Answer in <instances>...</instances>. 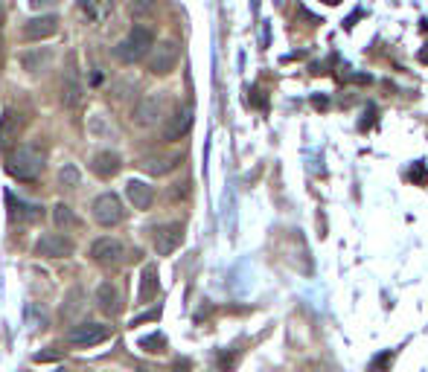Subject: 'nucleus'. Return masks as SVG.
<instances>
[{
    "label": "nucleus",
    "instance_id": "1",
    "mask_svg": "<svg viewBox=\"0 0 428 372\" xmlns=\"http://www.w3.org/2000/svg\"><path fill=\"white\" fill-rule=\"evenodd\" d=\"M149 49H155V32L149 27H131V32L114 47V58L122 65H137Z\"/></svg>",
    "mask_w": 428,
    "mask_h": 372
},
{
    "label": "nucleus",
    "instance_id": "2",
    "mask_svg": "<svg viewBox=\"0 0 428 372\" xmlns=\"http://www.w3.org/2000/svg\"><path fill=\"white\" fill-rule=\"evenodd\" d=\"M6 172L18 181H35L44 172V154L32 146H21L15 154H9Z\"/></svg>",
    "mask_w": 428,
    "mask_h": 372
},
{
    "label": "nucleus",
    "instance_id": "3",
    "mask_svg": "<svg viewBox=\"0 0 428 372\" xmlns=\"http://www.w3.org/2000/svg\"><path fill=\"white\" fill-rule=\"evenodd\" d=\"M111 338V326H102V323H79L67 332V343L70 346H79V349H88V346H100Z\"/></svg>",
    "mask_w": 428,
    "mask_h": 372
},
{
    "label": "nucleus",
    "instance_id": "4",
    "mask_svg": "<svg viewBox=\"0 0 428 372\" xmlns=\"http://www.w3.org/2000/svg\"><path fill=\"white\" fill-rule=\"evenodd\" d=\"M122 201L114 195V192H102L100 198L93 201V218H96V224H102V227H114L122 221Z\"/></svg>",
    "mask_w": 428,
    "mask_h": 372
},
{
    "label": "nucleus",
    "instance_id": "5",
    "mask_svg": "<svg viewBox=\"0 0 428 372\" xmlns=\"http://www.w3.org/2000/svg\"><path fill=\"white\" fill-rule=\"evenodd\" d=\"M178 56H181V49H178L175 41H161L149 56V73H155V76H166V73H172L175 65H178Z\"/></svg>",
    "mask_w": 428,
    "mask_h": 372
},
{
    "label": "nucleus",
    "instance_id": "6",
    "mask_svg": "<svg viewBox=\"0 0 428 372\" xmlns=\"http://www.w3.org/2000/svg\"><path fill=\"white\" fill-rule=\"evenodd\" d=\"M82 96H85V84L79 79L76 61H73V56H70L67 67H65V76H61V102H65V108H79Z\"/></svg>",
    "mask_w": 428,
    "mask_h": 372
},
{
    "label": "nucleus",
    "instance_id": "7",
    "mask_svg": "<svg viewBox=\"0 0 428 372\" xmlns=\"http://www.w3.org/2000/svg\"><path fill=\"white\" fill-rule=\"evenodd\" d=\"M183 242V224L181 221H169V224H161L155 230L152 235V244H155V251L157 256H169V253H175L178 247Z\"/></svg>",
    "mask_w": 428,
    "mask_h": 372
},
{
    "label": "nucleus",
    "instance_id": "8",
    "mask_svg": "<svg viewBox=\"0 0 428 372\" xmlns=\"http://www.w3.org/2000/svg\"><path fill=\"white\" fill-rule=\"evenodd\" d=\"M122 256H126V251H122V244L117 239H111V235H105V239H96L91 244V259L96 265L102 268H114L122 262Z\"/></svg>",
    "mask_w": 428,
    "mask_h": 372
},
{
    "label": "nucleus",
    "instance_id": "9",
    "mask_svg": "<svg viewBox=\"0 0 428 372\" xmlns=\"http://www.w3.org/2000/svg\"><path fill=\"white\" fill-rule=\"evenodd\" d=\"M73 253V242L65 239L58 233H47L35 242V256H44V259H65Z\"/></svg>",
    "mask_w": 428,
    "mask_h": 372
},
{
    "label": "nucleus",
    "instance_id": "10",
    "mask_svg": "<svg viewBox=\"0 0 428 372\" xmlns=\"http://www.w3.org/2000/svg\"><path fill=\"white\" fill-rule=\"evenodd\" d=\"M56 32H58V18L56 15H41V18H32V21L23 23L21 38L23 41H44Z\"/></svg>",
    "mask_w": 428,
    "mask_h": 372
},
{
    "label": "nucleus",
    "instance_id": "11",
    "mask_svg": "<svg viewBox=\"0 0 428 372\" xmlns=\"http://www.w3.org/2000/svg\"><path fill=\"white\" fill-rule=\"evenodd\" d=\"M164 114V96L161 93H149V96H143L137 108H134V122L137 126H155L157 119H161Z\"/></svg>",
    "mask_w": 428,
    "mask_h": 372
},
{
    "label": "nucleus",
    "instance_id": "12",
    "mask_svg": "<svg viewBox=\"0 0 428 372\" xmlns=\"http://www.w3.org/2000/svg\"><path fill=\"white\" fill-rule=\"evenodd\" d=\"M190 128H192V108L183 105V108L175 111L172 117H169L166 128H164V140H166V143H175V140H181V137H187Z\"/></svg>",
    "mask_w": 428,
    "mask_h": 372
},
{
    "label": "nucleus",
    "instance_id": "13",
    "mask_svg": "<svg viewBox=\"0 0 428 372\" xmlns=\"http://www.w3.org/2000/svg\"><path fill=\"white\" fill-rule=\"evenodd\" d=\"M117 0H76V9L82 18H88L91 23H102L114 15Z\"/></svg>",
    "mask_w": 428,
    "mask_h": 372
},
{
    "label": "nucleus",
    "instance_id": "14",
    "mask_svg": "<svg viewBox=\"0 0 428 372\" xmlns=\"http://www.w3.org/2000/svg\"><path fill=\"white\" fill-rule=\"evenodd\" d=\"M21 128H23V117L18 114V111L6 108L3 114H0V152H6V148L18 140Z\"/></svg>",
    "mask_w": 428,
    "mask_h": 372
},
{
    "label": "nucleus",
    "instance_id": "15",
    "mask_svg": "<svg viewBox=\"0 0 428 372\" xmlns=\"http://www.w3.org/2000/svg\"><path fill=\"white\" fill-rule=\"evenodd\" d=\"M96 303H100L102 312L111 314V317H117L122 312V294L114 282H102L100 288H96Z\"/></svg>",
    "mask_w": 428,
    "mask_h": 372
},
{
    "label": "nucleus",
    "instance_id": "16",
    "mask_svg": "<svg viewBox=\"0 0 428 372\" xmlns=\"http://www.w3.org/2000/svg\"><path fill=\"white\" fill-rule=\"evenodd\" d=\"M126 198L131 201L134 209H149L152 201H155V189L143 181H128L126 183Z\"/></svg>",
    "mask_w": 428,
    "mask_h": 372
},
{
    "label": "nucleus",
    "instance_id": "17",
    "mask_svg": "<svg viewBox=\"0 0 428 372\" xmlns=\"http://www.w3.org/2000/svg\"><path fill=\"white\" fill-rule=\"evenodd\" d=\"M91 169H93V175H96V178L111 181V178L117 175V172L122 169V160H120V154H114V152H100V154L93 157Z\"/></svg>",
    "mask_w": 428,
    "mask_h": 372
},
{
    "label": "nucleus",
    "instance_id": "18",
    "mask_svg": "<svg viewBox=\"0 0 428 372\" xmlns=\"http://www.w3.org/2000/svg\"><path fill=\"white\" fill-rule=\"evenodd\" d=\"M157 291H161V279H157V268L155 265H146L143 274H140V291H137V303L146 305L149 300H155Z\"/></svg>",
    "mask_w": 428,
    "mask_h": 372
},
{
    "label": "nucleus",
    "instance_id": "19",
    "mask_svg": "<svg viewBox=\"0 0 428 372\" xmlns=\"http://www.w3.org/2000/svg\"><path fill=\"white\" fill-rule=\"evenodd\" d=\"M6 201H9V209H12V218L21 221V224H30V221H38L44 216V209L41 207H35V204H27V201H15V195H6Z\"/></svg>",
    "mask_w": 428,
    "mask_h": 372
},
{
    "label": "nucleus",
    "instance_id": "20",
    "mask_svg": "<svg viewBox=\"0 0 428 372\" xmlns=\"http://www.w3.org/2000/svg\"><path fill=\"white\" fill-rule=\"evenodd\" d=\"M53 221H56V227H65V230H76L79 227V216L73 213L67 204H56L53 207Z\"/></svg>",
    "mask_w": 428,
    "mask_h": 372
},
{
    "label": "nucleus",
    "instance_id": "21",
    "mask_svg": "<svg viewBox=\"0 0 428 372\" xmlns=\"http://www.w3.org/2000/svg\"><path fill=\"white\" fill-rule=\"evenodd\" d=\"M47 61H50V49H30V53H23L21 56V65H23V70H30V73H35V70H41Z\"/></svg>",
    "mask_w": 428,
    "mask_h": 372
},
{
    "label": "nucleus",
    "instance_id": "22",
    "mask_svg": "<svg viewBox=\"0 0 428 372\" xmlns=\"http://www.w3.org/2000/svg\"><path fill=\"white\" fill-rule=\"evenodd\" d=\"M178 160L181 157H149L143 160V169L152 172V175H166V172H172L178 166Z\"/></svg>",
    "mask_w": 428,
    "mask_h": 372
},
{
    "label": "nucleus",
    "instance_id": "23",
    "mask_svg": "<svg viewBox=\"0 0 428 372\" xmlns=\"http://www.w3.org/2000/svg\"><path fill=\"white\" fill-rule=\"evenodd\" d=\"M140 349L143 352H152V355H157V352H164L166 349V338H164V334H146V338H140Z\"/></svg>",
    "mask_w": 428,
    "mask_h": 372
},
{
    "label": "nucleus",
    "instance_id": "24",
    "mask_svg": "<svg viewBox=\"0 0 428 372\" xmlns=\"http://www.w3.org/2000/svg\"><path fill=\"white\" fill-rule=\"evenodd\" d=\"M79 169L73 166V163H67V166H61V172H58V183L61 186H67V189H76L79 186Z\"/></svg>",
    "mask_w": 428,
    "mask_h": 372
},
{
    "label": "nucleus",
    "instance_id": "25",
    "mask_svg": "<svg viewBox=\"0 0 428 372\" xmlns=\"http://www.w3.org/2000/svg\"><path fill=\"white\" fill-rule=\"evenodd\" d=\"M82 312V291H70L67 305H61V317H76Z\"/></svg>",
    "mask_w": 428,
    "mask_h": 372
},
{
    "label": "nucleus",
    "instance_id": "26",
    "mask_svg": "<svg viewBox=\"0 0 428 372\" xmlns=\"http://www.w3.org/2000/svg\"><path fill=\"white\" fill-rule=\"evenodd\" d=\"M157 317H161V312H157V308H155V312H149V314H140V317H134V320H131V326L149 323V320H157Z\"/></svg>",
    "mask_w": 428,
    "mask_h": 372
},
{
    "label": "nucleus",
    "instance_id": "27",
    "mask_svg": "<svg viewBox=\"0 0 428 372\" xmlns=\"http://www.w3.org/2000/svg\"><path fill=\"white\" fill-rule=\"evenodd\" d=\"M131 6L137 9V12H146V9H152V6H155V0H131Z\"/></svg>",
    "mask_w": 428,
    "mask_h": 372
},
{
    "label": "nucleus",
    "instance_id": "28",
    "mask_svg": "<svg viewBox=\"0 0 428 372\" xmlns=\"http://www.w3.org/2000/svg\"><path fill=\"white\" fill-rule=\"evenodd\" d=\"M56 0H30V6L32 9H47V6H53Z\"/></svg>",
    "mask_w": 428,
    "mask_h": 372
},
{
    "label": "nucleus",
    "instance_id": "29",
    "mask_svg": "<svg viewBox=\"0 0 428 372\" xmlns=\"http://www.w3.org/2000/svg\"><path fill=\"white\" fill-rule=\"evenodd\" d=\"M53 358H56V352H38L35 355V361H53Z\"/></svg>",
    "mask_w": 428,
    "mask_h": 372
},
{
    "label": "nucleus",
    "instance_id": "30",
    "mask_svg": "<svg viewBox=\"0 0 428 372\" xmlns=\"http://www.w3.org/2000/svg\"><path fill=\"white\" fill-rule=\"evenodd\" d=\"M137 372H161V369H155V367H146V364H137Z\"/></svg>",
    "mask_w": 428,
    "mask_h": 372
},
{
    "label": "nucleus",
    "instance_id": "31",
    "mask_svg": "<svg viewBox=\"0 0 428 372\" xmlns=\"http://www.w3.org/2000/svg\"><path fill=\"white\" fill-rule=\"evenodd\" d=\"M420 61H423V65H428V49H423V53H420Z\"/></svg>",
    "mask_w": 428,
    "mask_h": 372
},
{
    "label": "nucleus",
    "instance_id": "32",
    "mask_svg": "<svg viewBox=\"0 0 428 372\" xmlns=\"http://www.w3.org/2000/svg\"><path fill=\"white\" fill-rule=\"evenodd\" d=\"M326 3H341V0H326Z\"/></svg>",
    "mask_w": 428,
    "mask_h": 372
}]
</instances>
